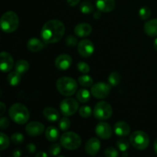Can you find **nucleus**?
Listing matches in <instances>:
<instances>
[{"mask_svg": "<svg viewBox=\"0 0 157 157\" xmlns=\"http://www.w3.org/2000/svg\"><path fill=\"white\" fill-rule=\"evenodd\" d=\"M94 116L99 121H106L112 116L113 110L109 103L106 101H100L94 108Z\"/></svg>", "mask_w": 157, "mask_h": 157, "instance_id": "0eeeda50", "label": "nucleus"}, {"mask_svg": "<svg viewBox=\"0 0 157 157\" xmlns=\"http://www.w3.org/2000/svg\"><path fill=\"white\" fill-rule=\"evenodd\" d=\"M139 15L140 18L142 20L148 19L150 17V15H151V10L147 6H144V7H142L140 9Z\"/></svg>", "mask_w": 157, "mask_h": 157, "instance_id": "7c9ffc66", "label": "nucleus"}, {"mask_svg": "<svg viewBox=\"0 0 157 157\" xmlns=\"http://www.w3.org/2000/svg\"><path fill=\"white\" fill-rule=\"evenodd\" d=\"M65 32V27L62 21L52 19L45 22L41 31V39L47 44L58 42Z\"/></svg>", "mask_w": 157, "mask_h": 157, "instance_id": "f257e3e1", "label": "nucleus"}, {"mask_svg": "<svg viewBox=\"0 0 157 157\" xmlns=\"http://www.w3.org/2000/svg\"><path fill=\"white\" fill-rule=\"evenodd\" d=\"M80 10L84 14H90L94 11V6L89 2H84L80 6Z\"/></svg>", "mask_w": 157, "mask_h": 157, "instance_id": "c756f323", "label": "nucleus"}, {"mask_svg": "<svg viewBox=\"0 0 157 157\" xmlns=\"http://www.w3.org/2000/svg\"><path fill=\"white\" fill-rule=\"evenodd\" d=\"M44 47V44L40 39L36 38H32L29 40L27 43V48L30 52H38L42 50Z\"/></svg>", "mask_w": 157, "mask_h": 157, "instance_id": "412c9836", "label": "nucleus"}, {"mask_svg": "<svg viewBox=\"0 0 157 157\" xmlns=\"http://www.w3.org/2000/svg\"><path fill=\"white\" fill-rule=\"evenodd\" d=\"M110 92V84L104 82H98L92 85L90 93L98 99H103L107 98Z\"/></svg>", "mask_w": 157, "mask_h": 157, "instance_id": "1a4fd4ad", "label": "nucleus"}, {"mask_svg": "<svg viewBox=\"0 0 157 157\" xmlns=\"http://www.w3.org/2000/svg\"><path fill=\"white\" fill-rule=\"evenodd\" d=\"M80 1H81V0H67V3H68L71 6H77V5L80 2Z\"/></svg>", "mask_w": 157, "mask_h": 157, "instance_id": "a19ab883", "label": "nucleus"}, {"mask_svg": "<svg viewBox=\"0 0 157 157\" xmlns=\"http://www.w3.org/2000/svg\"><path fill=\"white\" fill-rule=\"evenodd\" d=\"M94 51L93 42L88 39L81 40L78 44V52L83 58H88L91 56Z\"/></svg>", "mask_w": 157, "mask_h": 157, "instance_id": "9d476101", "label": "nucleus"}, {"mask_svg": "<svg viewBox=\"0 0 157 157\" xmlns=\"http://www.w3.org/2000/svg\"><path fill=\"white\" fill-rule=\"evenodd\" d=\"M78 69L80 72L83 74H87L90 71V67L86 62L81 61L78 64Z\"/></svg>", "mask_w": 157, "mask_h": 157, "instance_id": "e433bc0d", "label": "nucleus"}, {"mask_svg": "<svg viewBox=\"0 0 157 157\" xmlns=\"http://www.w3.org/2000/svg\"><path fill=\"white\" fill-rule=\"evenodd\" d=\"M0 106H1V111H0V115L4 114L5 111H6V105L4 104V103L1 102L0 103Z\"/></svg>", "mask_w": 157, "mask_h": 157, "instance_id": "37998d69", "label": "nucleus"}, {"mask_svg": "<svg viewBox=\"0 0 157 157\" xmlns=\"http://www.w3.org/2000/svg\"><path fill=\"white\" fill-rule=\"evenodd\" d=\"M60 143L64 149L75 150L79 148L81 144V139L78 134L74 132H66L61 135Z\"/></svg>", "mask_w": 157, "mask_h": 157, "instance_id": "39448f33", "label": "nucleus"}, {"mask_svg": "<svg viewBox=\"0 0 157 157\" xmlns=\"http://www.w3.org/2000/svg\"><path fill=\"white\" fill-rule=\"evenodd\" d=\"M130 144L139 150H144L150 144V137L147 133L142 130L135 131L130 136Z\"/></svg>", "mask_w": 157, "mask_h": 157, "instance_id": "423d86ee", "label": "nucleus"}, {"mask_svg": "<svg viewBox=\"0 0 157 157\" xmlns=\"http://www.w3.org/2000/svg\"><path fill=\"white\" fill-rule=\"evenodd\" d=\"M45 136L51 142H55L59 138V130L54 126H50L46 129Z\"/></svg>", "mask_w": 157, "mask_h": 157, "instance_id": "4be33fe9", "label": "nucleus"}, {"mask_svg": "<svg viewBox=\"0 0 157 157\" xmlns=\"http://www.w3.org/2000/svg\"><path fill=\"white\" fill-rule=\"evenodd\" d=\"M130 143L126 139H120L117 141L116 145L118 147L120 151L124 153V152H127L128 149L130 148Z\"/></svg>", "mask_w": 157, "mask_h": 157, "instance_id": "c85d7f7f", "label": "nucleus"}, {"mask_svg": "<svg viewBox=\"0 0 157 157\" xmlns=\"http://www.w3.org/2000/svg\"><path fill=\"white\" fill-rule=\"evenodd\" d=\"M36 157H47L48 156V154L47 153H44V152L42 151H39L38 153H36Z\"/></svg>", "mask_w": 157, "mask_h": 157, "instance_id": "c03bdc74", "label": "nucleus"}, {"mask_svg": "<svg viewBox=\"0 0 157 157\" xmlns=\"http://www.w3.org/2000/svg\"><path fill=\"white\" fill-rule=\"evenodd\" d=\"M9 144H10V140L9 136L4 133H0V150L2 151L6 150L9 147Z\"/></svg>", "mask_w": 157, "mask_h": 157, "instance_id": "cd10ccee", "label": "nucleus"}, {"mask_svg": "<svg viewBox=\"0 0 157 157\" xmlns=\"http://www.w3.org/2000/svg\"><path fill=\"white\" fill-rule=\"evenodd\" d=\"M144 32L148 36H157V18L148 21L144 25Z\"/></svg>", "mask_w": 157, "mask_h": 157, "instance_id": "aec40b11", "label": "nucleus"}, {"mask_svg": "<svg viewBox=\"0 0 157 157\" xmlns=\"http://www.w3.org/2000/svg\"><path fill=\"white\" fill-rule=\"evenodd\" d=\"M14 66L13 58L9 53L2 52L0 55V67L3 73L11 71Z\"/></svg>", "mask_w": 157, "mask_h": 157, "instance_id": "9b49d317", "label": "nucleus"}, {"mask_svg": "<svg viewBox=\"0 0 157 157\" xmlns=\"http://www.w3.org/2000/svg\"><path fill=\"white\" fill-rule=\"evenodd\" d=\"M101 11H97V12H94V18H96V19H98V18H101Z\"/></svg>", "mask_w": 157, "mask_h": 157, "instance_id": "a18cd8bd", "label": "nucleus"}, {"mask_svg": "<svg viewBox=\"0 0 157 157\" xmlns=\"http://www.w3.org/2000/svg\"><path fill=\"white\" fill-rule=\"evenodd\" d=\"M153 48H154L155 50L157 51V38L155 39L154 42H153Z\"/></svg>", "mask_w": 157, "mask_h": 157, "instance_id": "de8ad7c7", "label": "nucleus"}, {"mask_svg": "<svg viewBox=\"0 0 157 157\" xmlns=\"http://www.w3.org/2000/svg\"><path fill=\"white\" fill-rule=\"evenodd\" d=\"M58 92L63 96H72L78 90V83L74 78L70 77H61L56 82Z\"/></svg>", "mask_w": 157, "mask_h": 157, "instance_id": "7ed1b4c3", "label": "nucleus"}, {"mask_svg": "<svg viewBox=\"0 0 157 157\" xmlns=\"http://www.w3.org/2000/svg\"><path fill=\"white\" fill-rule=\"evenodd\" d=\"M115 134L119 136H127L130 133V127L127 123L124 121H118L113 126Z\"/></svg>", "mask_w": 157, "mask_h": 157, "instance_id": "dca6fc26", "label": "nucleus"}, {"mask_svg": "<svg viewBox=\"0 0 157 157\" xmlns=\"http://www.w3.org/2000/svg\"><path fill=\"white\" fill-rule=\"evenodd\" d=\"M1 29L6 33L15 32L19 25V18L18 15L12 11L5 12L0 20Z\"/></svg>", "mask_w": 157, "mask_h": 157, "instance_id": "20e7f679", "label": "nucleus"}, {"mask_svg": "<svg viewBox=\"0 0 157 157\" xmlns=\"http://www.w3.org/2000/svg\"><path fill=\"white\" fill-rule=\"evenodd\" d=\"M95 133L97 136L103 140H109L112 136V129L110 124L106 122H100L96 126Z\"/></svg>", "mask_w": 157, "mask_h": 157, "instance_id": "f8f14e48", "label": "nucleus"}, {"mask_svg": "<svg viewBox=\"0 0 157 157\" xmlns=\"http://www.w3.org/2000/svg\"><path fill=\"white\" fill-rule=\"evenodd\" d=\"M9 115L14 122L20 125L26 124L30 117V113L27 107L19 103L11 106L9 110Z\"/></svg>", "mask_w": 157, "mask_h": 157, "instance_id": "f03ea898", "label": "nucleus"}, {"mask_svg": "<svg viewBox=\"0 0 157 157\" xmlns=\"http://www.w3.org/2000/svg\"><path fill=\"white\" fill-rule=\"evenodd\" d=\"M58 125H59V128L62 131H67L71 127V121L67 117H63L59 120Z\"/></svg>", "mask_w": 157, "mask_h": 157, "instance_id": "473e14b6", "label": "nucleus"}, {"mask_svg": "<svg viewBox=\"0 0 157 157\" xmlns=\"http://www.w3.org/2000/svg\"><path fill=\"white\" fill-rule=\"evenodd\" d=\"M121 75H119V73L116 71H113L109 75L108 77V82L109 84L111 86H117L120 84L121 82Z\"/></svg>", "mask_w": 157, "mask_h": 157, "instance_id": "bb28decb", "label": "nucleus"}, {"mask_svg": "<svg viewBox=\"0 0 157 157\" xmlns=\"http://www.w3.org/2000/svg\"><path fill=\"white\" fill-rule=\"evenodd\" d=\"M79 108L78 102L71 98L63 100L60 104V110L61 113L65 117H70L75 114Z\"/></svg>", "mask_w": 157, "mask_h": 157, "instance_id": "6e6552de", "label": "nucleus"}, {"mask_svg": "<svg viewBox=\"0 0 157 157\" xmlns=\"http://www.w3.org/2000/svg\"><path fill=\"white\" fill-rule=\"evenodd\" d=\"M153 147H154V151H155V153H156V154H157V138H156V140H155L154 145H153Z\"/></svg>", "mask_w": 157, "mask_h": 157, "instance_id": "49530a36", "label": "nucleus"}, {"mask_svg": "<svg viewBox=\"0 0 157 157\" xmlns=\"http://www.w3.org/2000/svg\"><path fill=\"white\" fill-rule=\"evenodd\" d=\"M9 126V121L8 120L7 117H2L0 119V128L1 130H6V128H8V127Z\"/></svg>", "mask_w": 157, "mask_h": 157, "instance_id": "58836bf2", "label": "nucleus"}, {"mask_svg": "<svg viewBox=\"0 0 157 157\" xmlns=\"http://www.w3.org/2000/svg\"><path fill=\"white\" fill-rule=\"evenodd\" d=\"M101 149V142L98 138L92 137L85 144V152L90 156H95Z\"/></svg>", "mask_w": 157, "mask_h": 157, "instance_id": "2eb2a0df", "label": "nucleus"}, {"mask_svg": "<svg viewBox=\"0 0 157 157\" xmlns=\"http://www.w3.org/2000/svg\"><path fill=\"white\" fill-rule=\"evenodd\" d=\"M115 0H96V6L101 12H110L114 9Z\"/></svg>", "mask_w": 157, "mask_h": 157, "instance_id": "f3484780", "label": "nucleus"}, {"mask_svg": "<svg viewBox=\"0 0 157 157\" xmlns=\"http://www.w3.org/2000/svg\"><path fill=\"white\" fill-rule=\"evenodd\" d=\"M44 130V124L38 121H32L25 127V131L31 136H38L43 133Z\"/></svg>", "mask_w": 157, "mask_h": 157, "instance_id": "ddd939ff", "label": "nucleus"}, {"mask_svg": "<svg viewBox=\"0 0 157 157\" xmlns=\"http://www.w3.org/2000/svg\"><path fill=\"white\" fill-rule=\"evenodd\" d=\"M92 32V27L87 23H80L75 28V34L80 38L89 36Z\"/></svg>", "mask_w": 157, "mask_h": 157, "instance_id": "a211bd4d", "label": "nucleus"}, {"mask_svg": "<svg viewBox=\"0 0 157 157\" xmlns=\"http://www.w3.org/2000/svg\"><path fill=\"white\" fill-rule=\"evenodd\" d=\"M78 83L82 87H92V85H93V79H92L91 77L89 76V75H87L85 74L84 75L79 77V78H78Z\"/></svg>", "mask_w": 157, "mask_h": 157, "instance_id": "a878e982", "label": "nucleus"}, {"mask_svg": "<svg viewBox=\"0 0 157 157\" xmlns=\"http://www.w3.org/2000/svg\"><path fill=\"white\" fill-rule=\"evenodd\" d=\"M7 81L9 85L12 86V87L18 85L21 81V74L17 72L16 71L10 72L7 77Z\"/></svg>", "mask_w": 157, "mask_h": 157, "instance_id": "5701e85b", "label": "nucleus"}, {"mask_svg": "<svg viewBox=\"0 0 157 157\" xmlns=\"http://www.w3.org/2000/svg\"><path fill=\"white\" fill-rule=\"evenodd\" d=\"M29 69V63L25 60H18L16 61L15 64V70L19 74L22 75V74L26 73Z\"/></svg>", "mask_w": 157, "mask_h": 157, "instance_id": "b1692460", "label": "nucleus"}, {"mask_svg": "<svg viewBox=\"0 0 157 157\" xmlns=\"http://www.w3.org/2000/svg\"><path fill=\"white\" fill-rule=\"evenodd\" d=\"M36 150V147L34 144H29L27 146H26V151L28 152L29 153H34Z\"/></svg>", "mask_w": 157, "mask_h": 157, "instance_id": "ea45409f", "label": "nucleus"}, {"mask_svg": "<svg viewBox=\"0 0 157 157\" xmlns=\"http://www.w3.org/2000/svg\"><path fill=\"white\" fill-rule=\"evenodd\" d=\"M43 115L44 117L51 122H55L60 120V113L54 107H48L43 110Z\"/></svg>", "mask_w": 157, "mask_h": 157, "instance_id": "6ab92c4d", "label": "nucleus"}, {"mask_svg": "<svg viewBox=\"0 0 157 157\" xmlns=\"http://www.w3.org/2000/svg\"><path fill=\"white\" fill-rule=\"evenodd\" d=\"M72 64L71 57L67 54H62L55 59V67L60 71H65L71 67Z\"/></svg>", "mask_w": 157, "mask_h": 157, "instance_id": "4468645a", "label": "nucleus"}, {"mask_svg": "<svg viewBox=\"0 0 157 157\" xmlns=\"http://www.w3.org/2000/svg\"><path fill=\"white\" fill-rule=\"evenodd\" d=\"M25 137L23 134L20 133H15L11 136V140L15 144L18 145V144H21L24 141Z\"/></svg>", "mask_w": 157, "mask_h": 157, "instance_id": "f704fd0d", "label": "nucleus"}, {"mask_svg": "<svg viewBox=\"0 0 157 157\" xmlns=\"http://www.w3.org/2000/svg\"><path fill=\"white\" fill-rule=\"evenodd\" d=\"M90 94L86 89H80L77 93V99L80 103H87L90 100Z\"/></svg>", "mask_w": 157, "mask_h": 157, "instance_id": "393cba45", "label": "nucleus"}, {"mask_svg": "<svg viewBox=\"0 0 157 157\" xmlns=\"http://www.w3.org/2000/svg\"><path fill=\"white\" fill-rule=\"evenodd\" d=\"M65 44L69 47H75L78 44V39L73 35H68L65 39Z\"/></svg>", "mask_w": 157, "mask_h": 157, "instance_id": "4c0bfd02", "label": "nucleus"}, {"mask_svg": "<svg viewBox=\"0 0 157 157\" xmlns=\"http://www.w3.org/2000/svg\"><path fill=\"white\" fill-rule=\"evenodd\" d=\"M61 146L58 144H54L48 148V153L51 156H58L61 152Z\"/></svg>", "mask_w": 157, "mask_h": 157, "instance_id": "72a5a7b5", "label": "nucleus"}, {"mask_svg": "<svg viewBox=\"0 0 157 157\" xmlns=\"http://www.w3.org/2000/svg\"><path fill=\"white\" fill-rule=\"evenodd\" d=\"M122 156H128V153H127V152H124V153H123V154H122Z\"/></svg>", "mask_w": 157, "mask_h": 157, "instance_id": "09e8293b", "label": "nucleus"}, {"mask_svg": "<svg viewBox=\"0 0 157 157\" xmlns=\"http://www.w3.org/2000/svg\"><path fill=\"white\" fill-rule=\"evenodd\" d=\"M79 114L80 116L84 118H87L91 116L92 114V110L90 108V106H82L81 107H80L79 109Z\"/></svg>", "mask_w": 157, "mask_h": 157, "instance_id": "2f4dec72", "label": "nucleus"}, {"mask_svg": "<svg viewBox=\"0 0 157 157\" xmlns=\"http://www.w3.org/2000/svg\"><path fill=\"white\" fill-rule=\"evenodd\" d=\"M12 156L14 157H19L21 156V150H18V149H16V150H14V152L12 153Z\"/></svg>", "mask_w": 157, "mask_h": 157, "instance_id": "79ce46f5", "label": "nucleus"}, {"mask_svg": "<svg viewBox=\"0 0 157 157\" xmlns=\"http://www.w3.org/2000/svg\"><path fill=\"white\" fill-rule=\"evenodd\" d=\"M104 155L107 157H117L119 156V153L113 147H107L104 151Z\"/></svg>", "mask_w": 157, "mask_h": 157, "instance_id": "c9c22d12", "label": "nucleus"}]
</instances>
